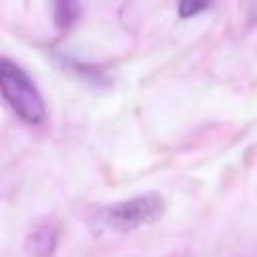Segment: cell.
<instances>
[{
	"mask_svg": "<svg viewBox=\"0 0 257 257\" xmlns=\"http://www.w3.org/2000/svg\"><path fill=\"white\" fill-rule=\"evenodd\" d=\"M0 88L10 108L28 124H40L46 116L44 100L30 76L14 62H0Z\"/></svg>",
	"mask_w": 257,
	"mask_h": 257,
	"instance_id": "obj_1",
	"label": "cell"
},
{
	"mask_svg": "<svg viewBox=\"0 0 257 257\" xmlns=\"http://www.w3.org/2000/svg\"><path fill=\"white\" fill-rule=\"evenodd\" d=\"M163 213H165V199H161L159 195H141L104 207L98 213V223H102L112 231L128 233L159 221Z\"/></svg>",
	"mask_w": 257,
	"mask_h": 257,
	"instance_id": "obj_2",
	"label": "cell"
},
{
	"mask_svg": "<svg viewBox=\"0 0 257 257\" xmlns=\"http://www.w3.org/2000/svg\"><path fill=\"white\" fill-rule=\"evenodd\" d=\"M56 10H58V20H60V24L62 26H66L72 18H74V14H76V2L74 0H56Z\"/></svg>",
	"mask_w": 257,
	"mask_h": 257,
	"instance_id": "obj_4",
	"label": "cell"
},
{
	"mask_svg": "<svg viewBox=\"0 0 257 257\" xmlns=\"http://www.w3.org/2000/svg\"><path fill=\"white\" fill-rule=\"evenodd\" d=\"M209 4H211V0H179V14L183 18H191V16L203 12Z\"/></svg>",
	"mask_w": 257,
	"mask_h": 257,
	"instance_id": "obj_3",
	"label": "cell"
}]
</instances>
